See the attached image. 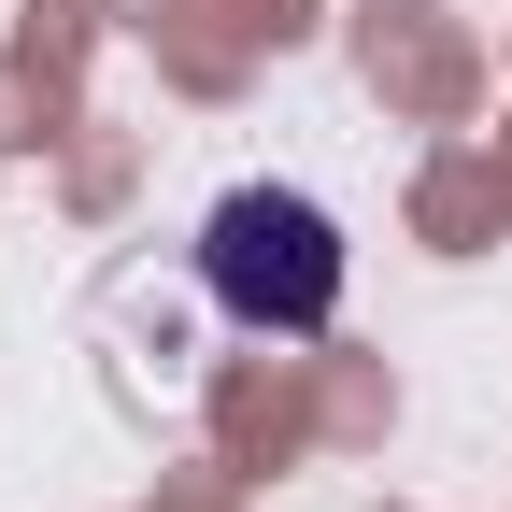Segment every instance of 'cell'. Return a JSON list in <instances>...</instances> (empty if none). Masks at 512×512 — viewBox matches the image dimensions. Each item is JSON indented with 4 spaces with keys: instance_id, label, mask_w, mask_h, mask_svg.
<instances>
[{
    "instance_id": "cell-1",
    "label": "cell",
    "mask_w": 512,
    "mask_h": 512,
    "mask_svg": "<svg viewBox=\"0 0 512 512\" xmlns=\"http://www.w3.org/2000/svg\"><path fill=\"white\" fill-rule=\"evenodd\" d=\"M200 285L228 328H271V342H313L342 313V214L299 200V185H228L200 214Z\"/></svg>"
}]
</instances>
